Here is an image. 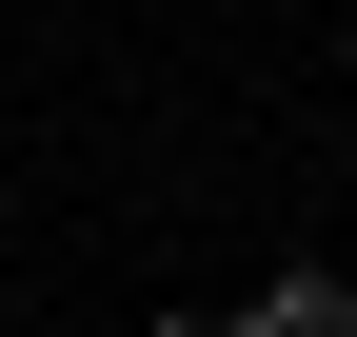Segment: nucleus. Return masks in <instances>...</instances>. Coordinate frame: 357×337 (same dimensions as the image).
<instances>
[{
    "mask_svg": "<svg viewBox=\"0 0 357 337\" xmlns=\"http://www.w3.org/2000/svg\"><path fill=\"white\" fill-rule=\"evenodd\" d=\"M238 337H357V278H337V258H278V278L238 298Z\"/></svg>",
    "mask_w": 357,
    "mask_h": 337,
    "instance_id": "1",
    "label": "nucleus"
},
{
    "mask_svg": "<svg viewBox=\"0 0 357 337\" xmlns=\"http://www.w3.org/2000/svg\"><path fill=\"white\" fill-rule=\"evenodd\" d=\"M139 337H238V318H139Z\"/></svg>",
    "mask_w": 357,
    "mask_h": 337,
    "instance_id": "2",
    "label": "nucleus"
}]
</instances>
